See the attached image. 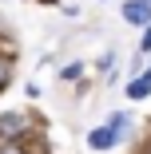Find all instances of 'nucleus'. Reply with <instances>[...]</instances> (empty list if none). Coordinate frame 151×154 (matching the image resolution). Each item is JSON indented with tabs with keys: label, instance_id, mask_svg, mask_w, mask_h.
Listing matches in <instances>:
<instances>
[{
	"label": "nucleus",
	"instance_id": "nucleus-1",
	"mask_svg": "<svg viewBox=\"0 0 151 154\" xmlns=\"http://www.w3.org/2000/svg\"><path fill=\"white\" fill-rule=\"evenodd\" d=\"M123 115H115L111 119V127H100V131H92V138H87V142H92L96 150H107V146H115V138H119V131H123Z\"/></svg>",
	"mask_w": 151,
	"mask_h": 154
},
{
	"label": "nucleus",
	"instance_id": "nucleus-2",
	"mask_svg": "<svg viewBox=\"0 0 151 154\" xmlns=\"http://www.w3.org/2000/svg\"><path fill=\"white\" fill-rule=\"evenodd\" d=\"M123 20H127V24H135V28H139V24H147V20H151L147 0H127V4H123Z\"/></svg>",
	"mask_w": 151,
	"mask_h": 154
},
{
	"label": "nucleus",
	"instance_id": "nucleus-3",
	"mask_svg": "<svg viewBox=\"0 0 151 154\" xmlns=\"http://www.w3.org/2000/svg\"><path fill=\"white\" fill-rule=\"evenodd\" d=\"M24 127V115H16V111H8V115H0V134H16Z\"/></svg>",
	"mask_w": 151,
	"mask_h": 154
},
{
	"label": "nucleus",
	"instance_id": "nucleus-4",
	"mask_svg": "<svg viewBox=\"0 0 151 154\" xmlns=\"http://www.w3.org/2000/svg\"><path fill=\"white\" fill-rule=\"evenodd\" d=\"M127 95H131V99H147V95H151V75H143V79H135V83L127 87Z\"/></svg>",
	"mask_w": 151,
	"mask_h": 154
},
{
	"label": "nucleus",
	"instance_id": "nucleus-5",
	"mask_svg": "<svg viewBox=\"0 0 151 154\" xmlns=\"http://www.w3.org/2000/svg\"><path fill=\"white\" fill-rule=\"evenodd\" d=\"M8 75H12V67H8V59H0V87L8 83Z\"/></svg>",
	"mask_w": 151,
	"mask_h": 154
},
{
	"label": "nucleus",
	"instance_id": "nucleus-6",
	"mask_svg": "<svg viewBox=\"0 0 151 154\" xmlns=\"http://www.w3.org/2000/svg\"><path fill=\"white\" fill-rule=\"evenodd\" d=\"M0 154H20V146H12V142H4V146H0Z\"/></svg>",
	"mask_w": 151,
	"mask_h": 154
}]
</instances>
